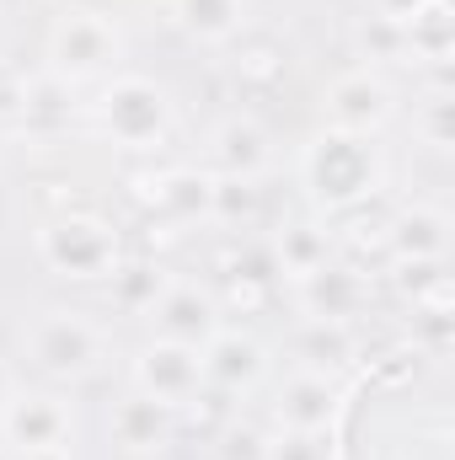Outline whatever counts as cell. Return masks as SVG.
<instances>
[{
  "mask_svg": "<svg viewBox=\"0 0 455 460\" xmlns=\"http://www.w3.org/2000/svg\"><path fill=\"white\" fill-rule=\"evenodd\" d=\"M92 128L118 145V150H134V155H156L172 128H177V108L166 97V86H156L150 75H113L97 86V97L86 102Z\"/></svg>",
  "mask_w": 455,
  "mask_h": 460,
  "instance_id": "cell-3",
  "label": "cell"
},
{
  "mask_svg": "<svg viewBox=\"0 0 455 460\" xmlns=\"http://www.w3.org/2000/svg\"><path fill=\"white\" fill-rule=\"evenodd\" d=\"M268 456V434L257 423H226L215 439V460H263Z\"/></svg>",
  "mask_w": 455,
  "mask_h": 460,
  "instance_id": "cell-27",
  "label": "cell"
},
{
  "mask_svg": "<svg viewBox=\"0 0 455 460\" xmlns=\"http://www.w3.org/2000/svg\"><path fill=\"white\" fill-rule=\"evenodd\" d=\"M252 220H257V182L215 177V193H210V226L252 230Z\"/></svg>",
  "mask_w": 455,
  "mask_h": 460,
  "instance_id": "cell-23",
  "label": "cell"
},
{
  "mask_svg": "<svg viewBox=\"0 0 455 460\" xmlns=\"http://www.w3.org/2000/svg\"><path fill=\"white\" fill-rule=\"evenodd\" d=\"M76 434V407L59 391H16L0 407V439L11 450H65Z\"/></svg>",
  "mask_w": 455,
  "mask_h": 460,
  "instance_id": "cell-9",
  "label": "cell"
},
{
  "mask_svg": "<svg viewBox=\"0 0 455 460\" xmlns=\"http://www.w3.org/2000/svg\"><path fill=\"white\" fill-rule=\"evenodd\" d=\"M397 86L380 75V70H343L338 81L322 92V123L327 128H343V134H364L375 139L391 118H397Z\"/></svg>",
  "mask_w": 455,
  "mask_h": 460,
  "instance_id": "cell-7",
  "label": "cell"
},
{
  "mask_svg": "<svg viewBox=\"0 0 455 460\" xmlns=\"http://www.w3.org/2000/svg\"><path fill=\"white\" fill-rule=\"evenodd\" d=\"M16 391H22V380H16V364H11V358L0 353V407H5V402H11Z\"/></svg>",
  "mask_w": 455,
  "mask_h": 460,
  "instance_id": "cell-31",
  "label": "cell"
},
{
  "mask_svg": "<svg viewBox=\"0 0 455 460\" xmlns=\"http://www.w3.org/2000/svg\"><path fill=\"white\" fill-rule=\"evenodd\" d=\"M108 434H113V445L123 450V456H156V450L172 445V434H177V412L161 407L156 396H145V391L129 385L113 407H108Z\"/></svg>",
  "mask_w": 455,
  "mask_h": 460,
  "instance_id": "cell-14",
  "label": "cell"
},
{
  "mask_svg": "<svg viewBox=\"0 0 455 460\" xmlns=\"http://www.w3.org/2000/svg\"><path fill=\"white\" fill-rule=\"evenodd\" d=\"M343 418V380L327 369H306L295 364L279 391H273V423L279 429H300V434H333Z\"/></svg>",
  "mask_w": 455,
  "mask_h": 460,
  "instance_id": "cell-10",
  "label": "cell"
},
{
  "mask_svg": "<svg viewBox=\"0 0 455 460\" xmlns=\"http://www.w3.org/2000/svg\"><path fill=\"white\" fill-rule=\"evenodd\" d=\"M397 295L407 305H440V300H451L445 262H397Z\"/></svg>",
  "mask_w": 455,
  "mask_h": 460,
  "instance_id": "cell-25",
  "label": "cell"
},
{
  "mask_svg": "<svg viewBox=\"0 0 455 460\" xmlns=\"http://www.w3.org/2000/svg\"><path fill=\"white\" fill-rule=\"evenodd\" d=\"M129 380L134 391L156 396L161 407L183 412L193 407L210 385H204V364H199V348H183V343H166V338H150L129 353Z\"/></svg>",
  "mask_w": 455,
  "mask_h": 460,
  "instance_id": "cell-6",
  "label": "cell"
},
{
  "mask_svg": "<svg viewBox=\"0 0 455 460\" xmlns=\"http://www.w3.org/2000/svg\"><path fill=\"white\" fill-rule=\"evenodd\" d=\"M210 193H215V177L204 166H166L139 182V199L177 226H199V220L210 226Z\"/></svg>",
  "mask_w": 455,
  "mask_h": 460,
  "instance_id": "cell-16",
  "label": "cell"
},
{
  "mask_svg": "<svg viewBox=\"0 0 455 460\" xmlns=\"http://www.w3.org/2000/svg\"><path fill=\"white\" fill-rule=\"evenodd\" d=\"M38 257L49 273L59 279H76V284H97L108 279L123 257V241H118L113 220L92 215V209H59V215H43L38 220Z\"/></svg>",
  "mask_w": 455,
  "mask_h": 460,
  "instance_id": "cell-5",
  "label": "cell"
},
{
  "mask_svg": "<svg viewBox=\"0 0 455 460\" xmlns=\"http://www.w3.org/2000/svg\"><path fill=\"white\" fill-rule=\"evenodd\" d=\"M199 364H204V385L210 391H226V396H246L268 380V348L257 343L252 332H236V327H220L210 343L199 348Z\"/></svg>",
  "mask_w": 455,
  "mask_h": 460,
  "instance_id": "cell-13",
  "label": "cell"
},
{
  "mask_svg": "<svg viewBox=\"0 0 455 460\" xmlns=\"http://www.w3.org/2000/svg\"><path fill=\"white\" fill-rule=\"evenodd\" d=\"M76 86H65L59 75H22V113L16 123L32 134V139H54L59 128H70V113H76Z\"/></svg>",
  "mask_w": 455,
  "mask_h": 460,
  "instance_id": "cell-18",
  "label": "cell"
},
{
  "mask_svg": "<svg viewBox=\"0 0 455 460\" xmlns=\"http://www.w3.org/2000/svg\"><path fill=\"white\" fill-rule=\"evenodd\" d=\"M268 252H273L279 279H306V273H317V268L333 262L338 235H333L327 220H317V215H295V220H284V226L268 235Z\"/></svg>",
  "mask_w": 455,
  "mask_h": 460,
  "instance_id": "cell-17",
  "label": "cell"
},
{
  "mask_svg": "<svg viewBox=\"0 0 455 460\" xmlns=\"http://www.w3.org/2000/svg\"><path fill=\"white\" fill-rule=\"evenodd\" d=\"M16 460H70V450H16Z\"/></svg>",
  "mask_w": 455,
  "mask_h": 460,
  "instance_id": "cell-32",
  "label": "cell"
},
{
  "mask_svg": "<svg viewBox=\"0 0 455 460\" xmlns=\"http://www.w3.org/2000/svg\"><path fill=\"white\" fill-rule=\"evenodd\" d=\"M353 54L364 59V70H380V65H413V49H407V27L364 11L353 22Z\"/></svg>",
  "mask_w": 455,
  "mask_h": 460,
  "instance_id": "cell-21",
  "label": "cell"
},
{
  "mask_svg": "<svg viewBox=\"0 0 455 460\" xmlns=\"http://www.w3.org/2000/svg\"><path fill=\"white\" fill-rule=\"evenodd\" d=\"M145 322H150V338H166V343H183V348H204L226 327V311H220V295L215 289L188 284V279H172L166 295L145 311Z\"/></svg>",
  "mask_w": 455,
  "mask_h": 460,
  "instance_id": "cell-11",
  "label": "cell"
},
{
  "mask_svg": "<svg viewBox=\"0 0 455 460\" xmlns=\"http://www.w3.org/2000/svg\"><path fill=\"white\" fill-rule=\"evenodd\" d=\"M290 289H295V311L306 322H343V327H353V316L370 300L364 273L348 268V262H327V268H317L306 279H290Z\"/></svg>",
  "mask_w": 455,
  "mask_h": 460,
  "instance_id": "cell-12",
  "label": "cell"
},
{
  "mask_svg": "<svg viewBox=\"0 0 455 460\" xmlns=\"http://www.w3.org/2000/svg\"><path fill=\"white\" fill-rule=\"evenodd\" d=\"M434 0H370V11L375 16H386V22H397V27H407L413 16H424Z\"/></svg>",
  "mask_w": 455,
  "mask_h": 460,
  "instance_id": "cell-29",
  "label": "cell"
},
{
  "mask_svg": "<svg viewBox=\"0 0 455 460\" xmlns=\"http://www.w3.org/2000/svg\"><path fill=\"white\" fill-rule=\"evenodd\" d=\"M348 358H353V327H343V322H306L300 327V364L306 369L338 375Z\"/></svg>",
  "mask_w": 455,
  "mask_h": 460,
  "instance_id": "cell-22",
  "label": "cell"
},
{
  "mask_svg": "<svg viewBox=\"0 0 455 460\" xmlns=\"http://www.w3.org/2000/svg\"><path fill=\"white\" fill-rule=\"evenodd\" d=\"M129 43L118 32L108 11L92 5H65L49 27V75H59L65 86H103L113 81L123 65Z\"/></svg>",
  "mask_w": 455,
  "mask_h": 460,
  "instance_id": "cell-4",
  "label": "cell"
},
{
  "mask_svg": "<svg viewBox=\"0 0 455 460\" xmlns=\"http://www.w3.org/2000/svg\"><path fill=\"white\" fill-rule=\"evenodd\" d=\"M300 182L311 193L317 209L327 215H348L364 199L380 193L386 182V155L375 139L364 134H343V128H322L311 134V145L300 150Z\"/></svg>",
  "mask_w": 455,
  "mask_h": 460,
  "instance_id": "cell-1",
  "label": "cell"
},
{
  "mask_svg": "<svg viewBox=\"0 0 455 460\" xmlns=\"http://www.w3.org/2000/svg\"><path fill=\"white\" fill-rule=\"evenodd\" d=\"M386 252L397 262H445L451 257V215L440 204H407L386 220Z\"/></svg>",
  "mask_w": 455,
  "mask_h": 460,
  "instance_id": "cell-15",
  "label": "cell"
},
{
  "mask_svg": "<svg viewBox=\"0 0 455 460\" xmlns=\"http://www.w3.org/2000/svg\"><path fill=\"white\" fill-rule=\"evenodd\" d=\"M273 166H279V150H273V134H268L257 118L230 113L204 134V172H210V177L263 182Z\"/></svg>",
  "mask_w": 455,
  "mask_h": 460,
  "instance_id": "cell-8",
  "label": "cell"
},
{
  "mask_svg": "<svg viewBox=\"0 0 455 460\" xmlns=\"http://www.w3.org/2000/svg\"><path fill=\"white\" fill-rule=\"evenodd\" d=\"M16 113H22V75L0 70V123H16Z\"/></svg>",
  "mask_w": 455,
  "mask_h": 460,
  "instance_id": "cell-30",
  "label": "cell"
},
{
  "mask_svg": "<svg viewBox=\"0 0 455 460\" xmlns=\"http://www.w3.org/2000/svg\"><path fill=\"white\" fill-rule=\"evenodd\" d=\"M413 134L429 150H451V86H445V75L413 102Z\"/></svg>",
  "mask_w": 455,
  "mask_h": 460,
  "instance_id": "cell-24",
  "label": "cell"
},
{
  "mask_svg": "<svg viewBox=\"0 0 455 460\" xmlns=\"http://www.w3.org/2000/svg\"><path fill=\"white\" fill-rule=\"evenodd\" d=\"M263 460H338V439L333 434L279 429V434H268V456Z\"/></svg>",
  "mask_w": 455,
  "mask_h": 460,
  "instance_id": "cell-26",
  "label": "cell"
},
{
  "mask_svg": "<svg viewBox=\"0 0 455 460\" xmlns=\"http://www.w3.org/2000/svg\"><path fill=\"white\" fill-rule=\"evenodd\" d=\"M236 75H241V81H279V75H284V59H279L273 49H246V54L236 59Z\"/></svg>",
  "mask_w": 455,
  "mask_h": 460,
  "instance_id": "cell-28",
  "label": "cell"
},
{
  "mask_svg": "<svg viewBox=\"0 0 455 460\" xmlns=\"http://www.w3.org/2000/svg\"><path fill=\"white\" fill-rule=\"evenodd\" d=\"M172 22L193 43H230L246 27V0H172Z\"/></svg>",
  "mask_w": 455,
  "mask_h": 460,
  "instance_id": "cell-20",
  "label": "cell"
},
{
  "mask_svg": "<svg viewBox=\"0 0 455 460\" xmlns=\"http://www.w3.org/2000/svg\"><path fill=\"white\" fill-rule=\"evenodd\" d=\"M166 284H172V273L156 262V257H118V268L108 273V295H113V305L123 316H145L161 295H166Z\"/></svg>",
  "mask_w": 455,
  "mask_h": 460,
  "instance_id": "cell-19",
  "label": "cell"
},
{
  "mask_svg": "<svg viewBox=\"0 0 455 460\" xmlns=\"http://www.w3.org/2000/svg\"><path fill=\"white\" fill-rule=\"evenodd\" d=\"M22 348H27V364H32L43 380H54V385L92 380V375H103V364L113 358L108 327L92 322L86 311H65V305L38 311V316L22 327Z\"/></svg>",
  "mask_w": 455,
  "mask_h": 460,
  "instance_id": "cell-2",
  "label": "cell"
}]
</instances>
